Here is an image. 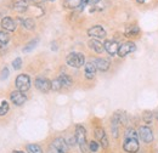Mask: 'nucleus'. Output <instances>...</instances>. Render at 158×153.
I'll return each instance as SVG.
<instances>
[{
  "label": "nucleus",
  "mask_w": 158,
  "mask_h": 153,
  "mask_svg": "<svg viewBox=\"0 0 158 153\" xmlns=\"http://www.w3.org/2000/svg\"><path fill=\"white\" fill-rule=\"evenodd\" d=\"M76 140H77V143L80 147V151L83 153H89V145L86 143V131L84 129V126L81 125H77L76 128V135H74Z\"/></svg>",
  "instance_id": "f257e3e1"
},
{
  "label": "nucleus",
  "mask_w": 158,
  "mask_h": 153,
  "mask_svg": "<svg viewBox=\"0 0 158 153\" xmlns=\"http://www.w3.org/2000/svg\"><path fill=\"white\" fill-rule=\"evenodd\" d=\"M66 62L68 66L71 67H74V68H79L84 64L85 62V57L83 54H79V52H71L67 58H66Z\"/></svg>",
  "instance_id": "f03ea898"
},
{
  "label": "nucleus",
  "mask_w": 158,
  "mask_h": 153,
  "mask_svg": "<svg viewBox=\"0 0 158 153\" xmlns=\"http://www.w3.org/2000/svg\"><path fill=\"white\" fill-rule=\"evenodd\" d=\"M51 150H52L54 153H67V151H68V145L64 141V139L57 137V139H55L52 141Z\"/></svg>",
  "instance_id": "7ed1b4c3"
},
{
  "label": "nucleus",
  "mask_w": 158,
  "mask_h": 153,
  "mask_svg": "<svg viewBox=\"0 0 158 153\" xmlns=\"http://www.w3.org/2000/svg\"><path fill=\"white\" fill-rule=\"evenodd\" d=\"M16 86L22 93L29 90V88H31V78L27 74H20L16 78Z\"/></svg>",
  "instance_id": "20e7f679"
},
{
  "label": "nucleus",
  "mask_w": 158,
  "mask_h": 153,
  "mask_svg": "<svg viewBox=\"0 0 158 153\" xmlns=\"http://www.w3.org/2000/svg\"><path fill=\"white\" fill-rule=\"evenodd\" d=\"M135 50H136V45L133 41H127V43H123L122 45H119L118 55L119 57H125L127 55L134 52Z\"/></svg>",
  "instance_id": "39448f33"
},
{
  "label": "nucleus",
  "mask_w": 158,
  "mask_h": 153,
  "mask_svg": "<svg viewBox=\"0 0 158 153\" xmlns=\"http://www.w3.org/2000/svg\"><path fill=\"white\" fill-rule=\"evenodd\" d=\"M139 136L146 143H151L153 141V139H155L153 137V131L151 130L150 126H141L139 129Z\"/></svg>",
  "instance_id": "423d86ee"
},
{
  "label": "nucleus",
  "mask_w": 158,
  "mask_h": 153,
  "mask_svg": "<svg viewBox=\"0 0 158 153\" xmlns=\"http://www.w3.org/2000/svg\"><path fill=\"white\" fill-rule=\"evenodd\" d=\"M139 147L140 145H139L138 139H125L123 145L124 151L128 153H136L139 151Z\"/></svg>",
  "instance_id": "0eeeda50"
},
{
  "label": "nucleus",
  "mask_w": 158,
  "mask_h": 153,
  "mask_svg": "<svg viewBox=\"0 0 158 153\" xmlns=\"http://www.w3.org/2000/svg\"><path fill=\"white\" fill-rule=\"evenodd\" d=\"M35 88L41 91V93H48L51 90V81L46 78H43V76H38L35 79Z\"/></svg>",
  "instance_id": "6e6552de"
},
{
  "label": "nucleus",
  "mask_w": 158,
  "mask_h": 153,
  "mask_svg": "<svg viewBox=\"0 0 158 153\" xmlns=\"http://www.w3.org/2000/svg\"><path fill=\"white\" fill-rule=\"evenodd\" d=\"M88 34L91 38H96V39L105 38L106 37V31L101 26H94V27H91V28L88 29Z\"/></svg>",
  "instance_id": "1a4fd4ad"
},
{
  "label": "nucleus",
  "mask_w": 158,
  "mask_h": 153,
  "mask_svg": "<svg viewBox=\"0 0 158 153\" xmlns=\"http://www.w3.org/2000/svg\"><path fill=\"white\" fill-rule=\"evenodd\" d=\"M105 50L111 55V56H114L116 54H118V49H119V45L117 44L116 40H106L105 44Z\"/></svg>",
  "instance_id": "9d476101"
},
{
  "label": "nucleus",
  "mask_w": 158,
  "mask_h": 153,
  "mask_svg": "<svg viewBox=\"0 0 158 153\" xmlns=\"http://www.w3.org/2000/svg\"><path fill=\"white\" fill-rule=\"evenodd\" d=\"M10 98H11V101H12V102H14L16 106H22V105L26 102V100H27L26 95H24L22 91H20V90L11 93Z\"/></svg>",
  "instance_id": "9b49d317"
},
{
  "label": "nucleus",
  "mask_w": 158,
  "mask_h": 153,
  "mask_svg": "<svg viewBox=\"0 0 158 153\" xmlns=\"http://www.w3.org/2000/svg\"><path fill=\"white\" fill-rule=\"evenodd\" d=\"M1 27L5 31L14 32L16 29V22L11 19V17H4V19H1Z\"/></svg>",
  "instance_id": "f8f14e48"
},
{
  "label": "nucleus",
  "mask_w": 158,
  "mask_h": 153,
  "mask_svg": "<svg viewBox=\"0 0 158 153\" xmlns=\"http://www.w3.org/2000/svg\"><path fill=\"white\" fill-rule=\"evenodd\" d=\"M95 136H96V139H99L100 142H101V145H102V147H107L108 146V140H107V136L105 134V130L102 129V128H96L95 129Z\"/></svg>",
  "instance_id": "ddd939ff"
},
{
  "label": "nucleus",
  "mask_w": 158,
  "mask_h": 153,
  "mask_svg": "<svg viewBox=\"0 0 158 153\" xmlns=\"http://www.w3.org/2000/svg\"><path fill=\"white\" fill-rule=\"evenodd\" d=\"M96 64L94 61H90L85 64V76L88 79H93L95 76V72H96Z\"/></svg>",
  "instance_id": "4468645a"
},
{
  "label": "nucleus",
  "mask_w": 158,
  "mask_h": 153,
  "mask_svg": "<svg viewBox=\"0 0 158 153\" xmlns=\"http://www.w3.org/2000/svg\"><path fill=\"white\" fill-rule=\"evenodd\" d=\"M89 46H90V49H93L95 52H98V54H102L103 52V50H105V46H103V44L99 41L98 39H91L90 41H89Z\"/></svg>",
  "instance_id": "2eb2a0df"
},
{
  "label": "nucleus",
  "mask_w": 158,
  "mask_h": 153,
  "mask_svg": "<svg viewBox=\"0 0 158 153\" xmlns=\"http://www.w3.org/2000/svg\"><path fill=\"white\" fill-rule=\"evenodd\" d=\"M95 64H96V68L101 71V72H106L108 68H110V61L108 60H105V58H96L95 61Z\"/></svg>",
  "instance_id": "dca6fc26"
},
{
  "label": "nucleus",
  "mask_w": 158,
  "mask_h": 153,
  "mask_svg": "<svg viewBox=\"0 0 158 153\" xmlns=\"http://www.w3.org/2000/svg\"><path fill=\"white\" fill-rule=\"evenodd\" d=\"M12 6L16 11L19 12H23L27 10V6H28V1L27 0H14L12 2Z\"/></svg>",
  "instance_id": "f3484780"
},
{
  "label": "nucleus",
  "mask_w": 158,
  "mask_h": 153,
  "mask_svg": "<svg viewBox=\"0 0 158 153\" xmlns=\"http://www.w3.org/2000/svg\"><path fill=\"white\" fill-rule=\"evenodd\" d=\"M139 33H140V28H139L138 26H130L125 31V35L128 38H135Z\"/></svg>",
  "instance_id": "a211bd4d"
},
{
  "label": "nucleus",
  "mask_w": 158,
  "mask_h": 153,
  "mask_svg": "<svg viewBox=\"0 0 158 153\" xmlns=\"http://www.w3.org/2000/svg\"><path fill=\"white\" fill-rule=\"evenodd\" d=\"M59 80H60V83H61V85H62V88H63V86H64V88H68V86H71L72 83H73L72 78H71L69 76H67V74H62V76H60Z\"/></svg>",
  "instance_id": "6ab92c4d"
},
{
  "label": "nucleus",
  "mask_w": 158,
  "mask_h": 153,
  "mask_svg": "<svg viewBox=\"0 0 158 153\" xmlns=\"http://www.w3.org/2000/svg\"><path fill=\"white\" fill-rule=\"evenodd\" d=\"M83 0H64V7L67 9H79Z\"/></svg>",
  "instance_id": "aec40b11"
},
{
  "label": "nucleus",
  "mask_w": 158,
  "mask_h": 153,
  "mask_svg": "<svg viewBox=\"0 0 158 153\" xmlns=\"http://www.w3.org/2000/svg\"><path fill=\"white\" fill-rule=\"evenodd\" d=\"M20 22L22 23V26H23L24 28H27V29H29V31L34 29V27H35V23H34L33 19H21Z\"/></svg>",
  "instance_id": "412c9836"
},
{
  "label": "nucleus",
  "mask_w": 158,
  "mask_h": 153,
  "mask_svg": "<svg viewBox=\"0 0 158 153\" xmlns=\"http://www.w3.org/2000/svg\"><path fill=\"white\" fill-rule=\"evenodd\" d=\"M38 43H39V39L35 38L34 40H32V41H29L26 46H24V49H23V52H29V51H32L37 45H38Z\"/></svg>",
  "instance_id": "4be33fe9"
},
{
  "label": "nucleus",
  "mask_w": 158,
  "mask_h": 153,
  "mask_svg": "<svg viewBox=\"0 0 158 153\" xmlns=\"http://www.w3.org/2000/svg\"><path fill=\"white\" fill-rule=\"evenodd\" d=\"M27 151L28 153H43V150L39 145H28L27 146Z\"/></svg>",
  "instance_id": "5701e85b"
},
{
  "label": "nucleus",
  "mask_w": 158,
  "mask_h": 153,
  "mask_svg": "<svg viewBox=\"0 0 158 153\" xmlns=\"http://www.w3.org/2000/svg\"><path fill=\"white\" fill-rule=\"evenodd\" d=\"M10 40V37H9V34L7 33H5L4 31H0V44H6L7 41Z\"/></svg>",
  "instance_id": "b1692460"
},
{
  "label": "nucleus",
  "mask_w": 158,
  "mask_h": 153,
  "mask_svg": "<svg viewBox=\"0 0 158 153\" xmlns=\"http://www.w3.org/2000/svg\"><path fill=\"white\" fill-rule=\"evenodd\" d=\"M61 88H62V85H61V83H60L59 78L51 81V89H52V90H55V91H57V90H60Z\"/></svg>",
  "instance_id": "393cba45"
},
{
  "label": "nucleus",
  "mask_w": 158,
  "mask_h": 153,
  "mask_svg": "<svg viewBox=\"0 0 158 153\" xmlns=\"http://www.w3.org/2000/svg\"><path fill=\"white\" fill-rule=\"evenodd\" d=\"M7 111H9V105L6 101H4L0 106V115H5L7 113Z\"/></svg>",
  "instance_id": "a878e982"
},
{
  "label": "nucleus",
  "mask_w": 158,
  "mask_h": 153,
  "mask_svg": "<svg viewBox=\"0 0 158 153\" xmlns=\"http://www.w3.org/2000/svg\"><path fill=\"white\" fill-rule=\"evenodd\" d=\"M136 137H138V135L133 129H128L125 131V139H136Z\"/></svg>",
  "instance_id": "bb28decb"
},
{
  "label": "nucleus",
  "mask_w": 158,
  "mask_h": 153,
  "mask_svg": "<svg viewBox=\"0 0 158 153\" xmlns=\"http://www.w3.org/2000/svg\"><path fill=\"white\" fill-rule=\"evenodd\" d=\"M12 66H14L15 69H20L21 67H22V58L21 57L15 58V60L12 61Z\"/></svg>",
  "instance_id": "cd10ccee"
},
{
  "label": "nucleus",
  "mask_w": 158,
  "mask_h": 153,
  "mask_svg": "<svg viewBox=\"0 0 158 153\" xmlns=\"http://www.w3.org/2000/svg\"><path fill=\"white\" fill-rule=\"evenodd\" d=\"M152 119H153V114H152L151 112H145V113H143V120H145L147 124H150V123L152 122Z\"/></svg>",
  "instance_id": "c85d7f7f"
},
{
  "label": "nucleus",
  "mask_w": 158,
  "mask_h": 153,
  "mask_svg": "<svg viewBox=\"0 0 158 153\" xmlns=\"http://www.w3.org/2000/svg\"><path fill=\"white\" fill-rule=\"evenodd\" d=\"M89 150H90L91 152H96V151L99 150V143H98L96 141H91V142L89 143Z\"/></svg>",
  "instance_id": "c756f323"
},
{
  "label": "nucleus",
  "mask_w": 158,
  "mask_h": 153,
  "mask_svg": "<svg viewBox=\"0 0 158 153\" xmlns=\"http://www.w3.org/2000/svg\"><path fill=\"white\" fill-rule=\"evenodd\" d=\"M9 76V69L7 68H4L2 69V73H1V79H6Z\"/></svg>",
  "instance_id": "7c9ffc66"
},
{
  "label": "nucleus",
  "mask_w": 158,
  "mask_h": 153,
  "mask_svg": "<svg viewBox=\"0 0 158 153\" xmlns=\"http://www.w3.org/2000/svg\"><path fill=\"white\" fill-rule=\"evenodd\" d=\"M27 1H28V2H32V4H39L43 0H27Z\"/></svg>",
  "instance_id": "2f4dec72"
},
{
  "label": "nucleus",
  "mask_w": 158,
  "mask_h": 153,
  "mask_svg": "<svg viewBox=\"0 0 158 153\" xmlns=\"http://www.w3.org/2000/svg\"><path fill=\"white\" fill-rule=\"evenodd\" d=\"M99 1H101V0H90V2H91V4H98Z\"/></svg>",
  "instance_id": "473e14b6"
},
{
  "label": "nucleus",
  "mask_w": 158,
  "mask_h": 153,
  "mask_svg": "<svg viewBox=\"0 0 158 153\" xmlns=\"http://www.w3.org/2000/svg\"><path fill=\"white\" fill-rule=\"evenodd\" d=\"M12 153H23V152H22V151H14Z\"/></svg>",
  "instance_id": "72a5a7b5"
},
{
  "label": "nucleus",
  "mask_w": 158,
  "mask_h": 153,
  "mask_svg": "<svg viewBox=\"0 0 158 153\" xmlns=\"http://www.w3.org/2000/svg\"><path fill=\"white\" fill-rule=\"evenodd\" d=\"M139 2H143V1H145V0H138Z\"/></svg>",
  "instance_id": "f704fd0d"
},
{
  "label": "nucleus",
  "mask_w": 158,
  "mask_h": 153,
  "mask_svg": "<svg viewBox=\"0 0 158 153\" xmlns=\"http://www.w3.org/2000/svg\"><path fill=\"white\" fill-rule=\"evenodd\" d=\"M49 1H54V0H49Z\"/></svg>",
  "instance_id": "c9c22d12"
}]
</instances>
